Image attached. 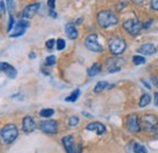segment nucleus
Instances as JSON below:
<instances>
[{
  "mask_svg": "<svg viewBox=\"0 0 158 153\" xmlns=\"http://www.w3.org/2000/svg\"><path fill=\"white\" fill-rule=\"evenodd\" d=\"M50 16H51L52 19H56V17H57V14H56V11H55L54 9H50Z\"/></svg>",
  "mask_w": 158,
  "mask_h": 153,
  "instance_id": "36",
  "label": "nucleus"
},
{
  "mask_svg": "<svg viewBox=\"0 0 158 153\" xmlns=\"http://www.w3.org/2000/svg\"><path fill=\"white\" fill-rule=\"evenodd\" d=\"M98 23L101 28H111L118 23V19L111 10H102L98 14Z\"/></svg>",
  "mask_w": 158,
  "mask_h": 153,
  "instance_id": "1",
  "label": "nucleus"
},
{
  "mask_svg": "<svg viewBox=\"0 0 158 153\" xmlns=\"http://www.w3.org/2000/svg\"><path fill=\"white\" fill-rule=\"evenodd\" d=\"M54 46H55V40L54 39H50V40L46 41V49L48 50H52Z\"/></svg>",
  "mask_w": 158,
  "mask_h": 153,
  "instance_id": "31",
  "label": "nucleus"
},
{
  "mask_svg": "<svg viewBox=\"0 0 158 153\" xmlns=\"http://www.w3.org/2000/svg\"><path fill=\"white\" fill-rule=\"evenodd\" d=\"M108 88H111V85H110L107 81H99V83L95 85V89H94V91H95V93H101L102 90H105V89H108Z\"/></svg>",
  "mask_w": 158,
  "mask_h": 153,
  "instance_id": "19",
  "label": "nucleus"
},
{
  "mask_svg": "<svg viewBox=\"0 0 158 153\" xmlns=\"http://www.w3.org/2000/svg\"><path fill=\"white\" fill-rule=\"evenodd\" d=\"M39 126L40 130L45 134H56L59 130V124L55 120H43Z\"/></svg>",
  "mask_w": 158,
  "mask_h": 153,
  "instance_id": "7",
  "label": "nucleus"
},
{
  "mask_svg": "<svg viewBox=\"0 0 158 153\" xmlns=\"http://www.w3.org/2000/svg\"><path fill=\"white\" fill-rule=\"evenodd\" d=\"M139 52L141 54V55H147V56H151V55H153L157 50H156V48L152 45V44H143L142 46H140L138 50Z\"/></svg>",
  "mask_w": 158,
  "mask_h": 153,
  "instance_id": "17",
  "label": "nucleus"
},
{
  "mask_svg": "<svg viewBox=\"0 0 158 153\" xmlns=\"http://www.w3.org/2000/svg\"><path fill=\"white\" fill-rule=\"evenodd\" d=\"M79 123V118L77 115H73V117H71L69 118V120H68V125L71 126V128H74V126H77Z\"/></svg>",
  "mask_w": 158,
  "mask_h": 153,
  "instance_id": "24",
  "label": "nucleus"
},
{
  "mask_svg": "<svg viewBox=\"0 0 158 153\" xmlns=\"http://www.w3.org/2000/svg\"><path fill=\"white\" fill-rule=\"evenodd\" d=\"M123 64H124V60L123 58H107V61H106V67H107L110 73L119 72Z\"/></svg>",
  "mask_w": 158,
  "mask_h": 153,
  "instance_id": "10",
  "label": "nucleus"
},
{
  "mask_svg": "<svg viewBox=\"0 0 158 153\" xmlns=\"http://www.w3.org/2000/svg\"><path fill=\"white\" fill-rule=\"evenodd\" d=\"M1 71L4 73H6V76H9L10 79H15L17 76V71L9 63H5V62H1Z\"/></svg>",
  "mask_w": 158,
  "mask_h": 153,
  "instance_id": "16",
  "label": "nucleus"
},
{
  "mask_svg": "<svg viewBox=\"0 0 158 153\" xmlns=\"http://www.w3.org/2000/svg\"><path fill=\"white\" fill-rule=\"evenodd\" d=\"M39 7H40L39 2L31 4V5L26 6V7L23 9V11L21 12V17H22L23 19H32V17H34V16H35V14L38 12Z\"/></svg>",
  "mask_w": 158,
  "mask_h": 153,
  "instance_id": "11",
  "label": "nucleus"
},
{
  "mask_svg": "<svg viewBox=\"0 0 158 153\" xmlns=\"http://www.w3.org/2000/svg\"><path fill=\"white\" fill-rule=\"evenodd\" d=\"M152 23H153V19H148V22H147V23H145V24H142V27H143V28H148Z\"/></svg>",
  "mask_w": 158,
  "mask_h": 153,
  "instance_id": "37",
  "label": "nucleus"
},
{
  "mask_svg": "<svg viewBox=\"0 0 158 153\" xmlns=\"http://www.w3.org/2000/svg\"><path fill=\"white\" fill-rule=\"evenodd\" d=\"M64 31H66V34L69 39L76 40L78 38V31H77V27L74 23H67L64 27Z\"/></svg>",
  "mask_w": 158,
  "mask_h": 153,
  "instance_id": "15",
  "label": "nucleus"
},
{
  "mask_svg": "<svg viewBox=\"0 0 158 153\" xmlns=\"http://www.w3.org/2000/svg\"><path fill=\"white\" fill-rule=\"evenodd\" d=\"M127 126L129 129V131L131 133H140L141 131V123L139 120L138 114H130L127 119Z\"/></svg>",
  "mask_w": 158,
  "mask_h": 153,
  "instance_id": "9",
  "label": "nucleus"
},
{
  "mask_svg": "<svg viewBox=\"0 0 158 153\" xmlns=\"http://www.w3.org/2000/svg\"><path fill=\"white\" fill-rule=\"evenodd\" d=\"M151 7L152 10L158 11V0H151Z\"/></svg>",
  "mask_w": 158,
  "mask_h": 153,
  "instance_id": "32",
  "label": "nucleus"
},
{
  "mask_svg": "<svg viewBox=\"0 0 158 153\" xmlns=\"http://www.w3.org/2000/svg\"><path fill=\"white\" fill-rule=\"evenodd\" d=\"M150 102H151V96L148 95V94H143V95L141 96L140 101H139V106L140 107H146Z\"/></svg>",
  "mask_w": 158,
  "mask_h": 153,
  "instance_id": "20",
  "label": "nucleus"
},
{
  "mask_svg": "<svg viewBox=\"0 0 158 153\" xmlns=\"http://www.w3.org/2000/svg\"><path fill=\"white\" fill-rule=\"evenodd\" d=\"M135 143H136V142H130V143L127 146V153H138L136 147H135Z\"/></svg>",
  "mask_w": 158,
  "mask_h": 153,
  "instance_id": "26",
  "label": "nucleus"
},
{
  "mask_svg": "<svg viewBox=\"0 0 158 153\" xmlns=\"http://www.w3.org/2000/svg\"><path fill=\"white\" fill-rule=\"evenodd\" d=\"M83 115H85V117H88V118H93V115L89 114V113H86V112H83Z\"/></svg>",
  "mask_w": 158,
  "mask_h": 153,
  "instance_id": "40",
  "label": "nucleus"
},
{
  "mask_svg": "<svg viewBox=\"0 0 158 153\" xmlns=\"http://www.w3.org/2000/svg\"><path fill=\"white\" fill-rule=\"evenodd\" d=\"M64 46H66L64 40H63V39H57V41H56V49L61 51V50H63V49H64Z\"/></svg>",
  "mask_w": 158,
  "mask_h": 153,
  "instance_id": "27",
  "label": "nucleus"
},
{
  "mask_svg": "<svg viewBox=\"0 0 158 153\" xmlns=\"http://www.w3.org/2000/svg\"><path fill=\"white\" fill-rule=\"evenodd\" d=\"M55 62H56V57L55 56H49V57L46 58V61H45V63L48 66H52V64H55Z\"/></svg>",
  "mask_w": 158,
  "mask_h": 153,
  "instance_id": "30",
  "label": "nucleus"
},
{
  "mask_svg": "<svg viewBox=\"0 0 158 153\" xmlns=\"http://www.w3.org/2000/svg\"><path fill=\"white\" fill-rule=\"evenodd\" d=\"M135 147H136V151H138V153H147L146 147H145L143 145H141V143H135Z\"/></svg>",
  "mask_w": 158,
  "mask_h": 153,
  "instance_id": "29",
  "label": "nucleus"
},
{
  "mask_svg": "<svg viewBox=\"0 0 158 153\" xmlns=\"http://www.w3.org/2000/svg\"><path fill=\"white\" fill-rule=\"evenodd\" d=\"M48 6L50 9H55V0H48Z\"/></svg>",
  "mask_w": 158,
  "mask_h": 153,
  "instance_id": "35",
  "label": "nucleus"
},
{
  "mask_svg": "<svg viewBox=\"0 0 158 153\" xmlns=\"http://www.w3.org/2000/svg\"><path fill=\"white\" fill-rule=\"evenodd\" d=\"M22 129L27 134H29V133H32V131L35 130V122L33 120L32 117L27 115V117L23 118V120H22Z\"/></svg>",
  "mask_w": 158,
  "mask_h": 153,
  "instance_id": "12",
  "label": "nucleus"
},
{
  "mask_svg": "<svg viewBox=\"0 0 158 153\" xmlns=\"http://www.w3.org/2000/svg\"><path fill=\"white\" fill-rule=\"evenodd\" d=\"M141 83H142V84H143V85L146 86V89H151V86H150V85H148V84H147V83H146L145 80H142V79H141Z\"/></svg>",
  "mask_w": 158,
  "mask_h": 153,
  "instance_id": "39",
  "label": "nucleus"
},
{
  "mask_svg": "<svg viewBox=\"0 0 158 153\" xmlns=\"http://www.w3.org/2000/svg\"><path fill=\"white\" fill-rule=\"evenodd\" d=\"M155 105L158 107V93H156V94H155Z\"/></svg>",
  "mask_w": 158,
  "mask_h": 153,
  "instance_id": "38",
  "label": "nucleus"
},
{
  "mask_svg": "<svg viewBox=\"0 0 158 153\" xmlns=\"http://www.w3.org/2000/svg\"><path fill=\"white\" fill-rule=\"evenodd\" d=\"M140 123H141V128L148 133H152L157 129L158 125V119L156 115L153 114H145L141 119H140Z\"/></svg>",
  "mask_w": 158,
  "mask_h": 153,
  "instance_id": "4",
  "label": "nucleus"
},
{
  "mask_svg": "<svg viewBox=\"0 0 158 153\" xmlns=\"http://www.w3.org/2000/svg\"><path fill=\"white\" fill-rule=\"evenodd\" d=\"M151 80H152L153 85H155V86H157V88H158V76H152V78H151Z\"/></svg>",
  "mask_w": 158,
  "mask_h": 153,
  "instance_id": "33",
  "label": "nucleus"
},
{
  "mask_svg": "<svg viewBox=\"0 0 158 153\" xmlns=\"http://www.w3.org/2000/svg\"><path fill=\"white\" fill-rule=\"evenodd\" d=\"M6 4H7V9H9V11L12 14V12L16 10V4H15V0H6Z\"/></svg>",
  "mask_w": 158,
  "mask_h": 153,
  "instance_id": "25",
  "label": "nucleus"
},
{
  "mask_svg": "<svg viewBox=\"0 0 158 153\" xmlns=\"http://www.w3.org/2000/svg\"><path fill=\"white\" fill-rule=\"evenodd\" d=\"M133 1H134L135 4H142V2L145 1V0H133Z\"/></svg>",
  "mask_w": 158,
  "mask_h": 153,
  "instance_id": "41",
  "label": "nucleus"
},
{
  "mask_svg": "<svg viewBox=\"0 0 158 153\" xmlns=\"http://www.w3.org/2000/svg\"><path fill=\"white\" fill-rule=\"evenodd\" d=\"M123 28H124L130 35H138L143 27H142V24L139 22L138 19H127V21H124Z\"/></svg>",
  "mask_w": 158,
  "mask_h": 153,
  "instance_id": "6",
  "label": "nucleus"
},
{
  "mask_svg": "<svg viewBox=\"0 0 158 153\" xmlns=\"http://www.w3.org/2000/svg\"><path fill=\"white\" fill-rule=\"evenodd\" d=\"M19 136V129L15 124H6L1 129V140L4 143L10 145Z\"/></svg>",
  "mask_w": 158,
  "mask_h": 153,
  "instance_id": "2",
  "label": "nucleus"
},
{
  "mask_svg": "<svg viewBox=\"0 0 158 153\" xmlns=\"http://www.w3.org/2000/svg\"><path fill=\"white\" fill-rule=\"evenodd\" d=\"M62 142H63V146L66 148L67 153H76V147H74V139L72 135H68L66 137L62 139Z\"/></svg>",
  "mask_w": 158,
  "mask_h": 153,
  "instance_id": "14",
  "label": "nucleus"
},
{
  "mask_svg": "<svg viewBox=\"0 0 158 153\" xmlns=\"http://www.w3.org/2000/svg\"><path fill=\"white\" fill-rule=\"evenodd\" d=\"M79 95H80V90H79V89H76L71 95L66 98V101H68V102H76V101L78 100Z\"/></svg>",
  "mask_w": 158,
  "mask_h": 153,
  "instance_id": "21",
  "label": "nucleus"
},
{
  "mask_svg": "<svg viewBox=\"0 0 158 153\" xmlns=\"http://www.w3.org/2000/svg\"><path fill=\"white\" fill-rule=\"evenodd\" d=\"M85 129H86L88 131H95L98 135H102L106 131V126H105L103 124L99 123V122H93V123L88 124Z\"/></svg>",
  "mask_w": 158,
  "mask_h": 153,
  "instance_id": "13",
  "label": "nucleus"
},
{
  "mask_svg": "<svg viewBox=\"0 0 158 153\" xmlns=\"http://www.w3.org/2000/svg\"><path fill=\"white\" fill-rule=\"evenodd\" d=\"M125 48H127V44H125V40L123 38L112 37L108 41V49H110L111 54H113L116 56L123 54L125 51Z\"/></svg>",
  "mask_w": 158,
  "mask_h": 153,
  "instance_id": "3",
  "label": "nucleus"
},
{
  "mask_svg": "<svg viewBox=\"0 0 158 153\" xmlns=\"http://www.w3.org/2000/svg\"><path fill=\"white\" fill-rule=\"evenodd\" d=\"M100 72H101V64H100V63H94V64L88 69V76H98Z\"/></svg>",
  "mask_w": 158,
  "mask_h": 153,
  "instance_id": "18",
  "label": "nucleus"
},
{
  "mask_svg": "<svg viewBox=\"0 0 158 153\" xmlns=\"http://www.w3.org/2000/svg\"><path fill=\"white\" fill-rule=\"evenodd\" d=\"M0 7H1V14L4 15L5 14V1L4 0H0Z\"/></svg>",
  "mask_w": 158,
  "mask_h": 153,
  "instance_id": "34",
  "label": "nucleus"
},
{
  "mask_svg": "<svg viewBox=\"0 0 158 153\" xmlns=\"http://www.w3.org/2000/svg\"><path fill=\"white\" fill-rule=\"evenodd\" d=\"M14 27H15V19L12 17V15L10 16V19H9V26H7V32H10L11 33V31L14 29Z\"/></svg>",
  "mask_w": 158,
  "mask_h": 153,
  "instance_id": "28",
  "label": "nucleus"
},
{
  "mask_svg": "<svg viewBox=\"0 0 158 153\" xmlns=\"http://www.w3.org/2000/svg\"><path fill=\"white\" fill-rule=\"evenodd\" d=\"M146 62V60L143 58V56H133V63L136 64V66H140V64H143Z\"/></svg>",
  "mask_w": 158,
  "mask_h": 153,
  "instance_id": "23",
  "label": "nucleus"
},
{
  "mask_svg": "<svg viewBox=\"0 0 158 153\" xmlns=\"http://www.w3.org/2000/svg\"><path fill=\"white\" fill-rule=\"evenodd\" d=\"M85 46H86L88 50H90L93 52H102L103 51L102 45L100 44L99 40H98V34H95V33L89 34L85 38Z\"/></svg>",
  "mask_w": 158,
  "mask_h": 153,
  "instance_id": "5",
  "label": "nucleus"
},
{
  "mask_svg": "<svg viewBox=\"0 0 158 153\" xmlns=\"http://www.w3.org/2000/svg\"><path fill=\"white\" fill-rule=\"evenodd\" d=\"M55 113V111L54 110H51V108H45V110H43V111H40V117H43V118H50V117H52Z\"/></svg>",
  "mask_w": 158,
  "mask_h": 153,
  "instance_id": "22",
  "label": "nucleus"
},
{
  "mask_svg": "<svg viewBox=\"0 0 158 153\" xmlns=\"http://www.w3.org/2000/svg\"><path fill=\"white\" fill-rule=\"evenodd\" d=\"M28 26H29V23L26 21V19H20V21H17L16 23H15V27H14V32L12 33H10V37L11 38H17V37H21V35H23L24 34V32H26V29L28 28Z\"/></svg>",
  "mask_w": 158,
  "mask_h": 153,
  "instance_id": "8",
  "label": "nucleus"
}]
</instances>
